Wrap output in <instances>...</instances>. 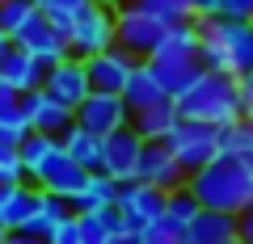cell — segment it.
Wrapping results in <instances>:
<instances>
[{
	"label": "cell",
	"instance_id": "obj_1",
	"mask_svg": "<svg viewBox=\"0 0 253 244\" xmlns=\"http://www.w3.org/2000/svg\"><path fill=\"white\" fill-rule=\"evenodd\" d=\"M190 194L199 198L203 210H219V215H245L253 207V169L232 156H215L203 164L199 173H190Z\"/></svg>",
	"mask_w": 253,
	"mask_h": 244
},
{
	"label": "cell",
	"instance_id": "obj_2",
	"mask_svg": "<svg viewBox=\"0 0 253 244\" xmlns=\"http://www.w3.org/2000/svg\"><path fill=\"white\" fill-rule=\"evenodd\" d=\"M173 109L177 118H190V122H207V127L224 131L228 122H236L241 114V80L236 76H219L203 68L186 89L173 97Z\"/></svg>",
	"mask_w": 253,
	"mask_h": 244
},
{
	"label": "cell",
	"instance_id": "obj_3",
	"mask_svg": "<svg viewBox=\"0 0 253 244\" xmlns=\"http://www.w3.org/2000/svg\"><path fill=\"white\" fill-rule=\"evenodd\" d=\"M199 64L219 76H249L253 72V34L241 21L199 17Z\"/></svg>",
	"mask_w": 253,
	"mask_h": 244
},
{
	"label": "cell",
	"instance_id": "obj_4",
	"mask_svg": "<svg viewBox=\"0 0 253 244\" xmlns=\"http://www.w3.org/2000/svg\"><path fill=\"white\" fill-rule=\"evenodd\" d=\"M144 64L152 68V76L161 80V89L169 93V97H177V93L203 72V64H199V26H194V21H177V26L169 30V38L156 46V55L144 59Z\"/></svg>",
	"mask_w": 253,
	"mask_h": 244
},
{
	"label": "cell",
	"instance_id": "obj_5",
	"mask_svg": "<svg viewBox=\"0 0 253 244\" xmlns=\"http://www.w3.org/2000/svg\"><path fill=\"white\" fill-rule=\"evenodd\" d=\"M169 21L152 17L148 9H139V4H131V0H123L114 9V46H123L131 59H152L156 46L169 38Z\"/></svg>",
	"mask_w": 253,
	"mask_h": 244
},
{
	"label": "cell",
	"instance_id": "obj_6",
	"mask_svg": "<svg viewBox=\"0 0 253 244\" xmlns=\"http://www.w3.org/2000/svg\"><path fill=\"white\" fill-rule=\"evenodd\" d=\"M63 34H68V51H72L76 59H89V55H97V51H110V46H114V4L89 0V4L63 26Z\"/></svg>",
	"mask_w": 253,
	"mask_h": 244
},
{
	"label": "cell",
	"instance_id": "obj_7",
	"mask_svg": "<svg viewBox=\"0 0 253 244\" xmlns=\"http://www.w3.org/2000/svg\"><path fill=\"white\" fill-rule=\"evenodd\" d=\"M165 147L173 152V160L190 173H199L203 164H211L219 156V131L207 127V122H190V118H177V127L169 131V139H165Z\"/></svg>",
	"mask_w": 253,
	"mask_h": 244
},
{
	"label": "cell",
	"instance_id": "obj_8",
	"mask_svg": "<svg viewBox=\"0 0 253 244\" xmlns=\"http://www.w3.org/2000/svg\"><path fill=\"white\" fill-rule=\"evenodd\" d=\"M13 46H17V51H26L30 59H38L42 68H51V64H59V59H68V55H72V51H68V34H63L51 17H42V13H38V17H30L26 26L13 34Z\"/></svg>",
	"mask_w": 253,
	"mask_h": 244
},
{
	"label": "cell",
	"instance_id": "obj_9",
	"mask_svg": "<svg viewBox=\"0 0 253 244\" xmlns=\"http://www.w3.org/2000/svg\"><path fill=\"white\" fill-rule=\"evenodd\" d=\"M114 210L131 232H139V227L165 219V190H156L148 181H123L118 198H114Z\"/></svg>",
	"mask_w": 253,
	"mask_h": 244
},
{
	"label": "cell",
	"instance_id": "obj_10",
	"mask_svg": "<svg viewBox=\"0 0 253 244\" xmlns=\"http://www.w3.org/2000/svg\"><path fill=\"white\" fill-rule=\"evenodd\" d=\"M72 118H76V127L93 131L97 139H106V135H114V131L131 127V109L123 105L118 93H89V97L72 109Z\"/></svg>",
	"mask_w": 253,
	"mask_h": 244
},
{
	"label": "cell",
	"instance_id": "obj_11",
	"mask_svg": "<svg viewBox=\"0 0 253 244\" xmlns=\"http://www.w3.org/2000/svg\"><path fill=\"white\" fill-rule=\"evenodd\" d=\"M84 177H89V173L63 152V147H55L46 160H38L34 169H30V181H34L38 190L42 194H59V198H72V194L84 185Z\"/></svg>",
	"mask_w": 253,
	"mask_h": 244
},
{
	"label": "cell",
	"instance_id": "obj_12",
	"mask_svg": "<svg viewBox=\"0 0 253 244\" xmlns=\"http://www.w3.org/2000/svg\"><path fill=\"white\" fill-rule=\"evenodd\" d=\"M139 152H144V139H139L131 127L114 131V135L101 139V169L97 173H106V177L118 181V185H123V181H135Z\"/></svg>",
	"mask_w": 253,
	"mask_h": 244
},
{
	"label": "cell",
	"instance_id": "obj_13",
	"mask_svg": "<svg viewBox=\"0 0 253 244\" xmlns=\"http://www.w3.org/2000/svg\"><path fill=\"white\" fill-rule=\"evenodd\" d=\"M42 93H51L59 105L76 109L84 97H89V72H84V59H76V55H68V59H59V64L46 68L42 76Z\"/></svg>",
	"mask_w": 253,
	"mask_h": 244
},
{
	"label": "cell",
	"instance_id": "obj_14",
	"mask_svg": "<svg viewBox=\"0 0 253 244\" xmlns=\"http://www.w3.org/2000/svg\"><path fill=\"white\" fill-rule=\"evenodd\" d=\"M21 118H26V127H30V131H38V135H55V139H59L63 131L76 122L72 109L59 105V101H55L51 93H42V89L21 93Z\"/></svg>",
	"mask_w": 253,
	"mask_h": 244
},
{
	"label": "cell",
	"instance_id": "obj_15",
	"mask_svg": "<svg viewBox=\"0 0 253 244\" xmlns=\"http://www.w3.org/2000/svg\"><path fill=\"white\" fill-rule=\"evenodd\" d=\"M139 59H131V55L123 51V46H110V51H97L84 59V72H89V89L93 93H123L126 76L135 72Z\"/></svg>",
	"mask_w": 253,
	"mask_h": 244
},
{
	"label": "cell",
	"instance_id": "obj_16",
	"mask_svg": "<svg viewBox=\"0 0 253 244\" xmlns=\"http://www.w3.org/2000/svg\"><path fill=\"white\" fill-rule=\"evenodd\" d=\"M135 181H148V185H156V190H181L186 185V169H181L177 160H173V152L165 143H144V152H139V169H135Z\"/></svg>",
	"mask_w": 253,
	"mask_h": 244
},
{
	"label": "cell",
	"instance_id": "obj_17",
	"mask_svg": "<svg viewBox=\"0 0 253 244\" xmlns=\"http://www.w3.org/2000/svg\"><path fill=\"white\" fill-rule=\"evenodd\" d=\"M181 244H236V215L199 210L181 227Z\"/></svg>",
	"mask_w": 253,
	"mask_h": 244
},
{
	"label": "cell",
	"instance_id": "obj_18",
	"mask_svg": "<svg viewBox=\"0 0 253 244\" xmlns=\"http://www.w3.org/2000/svg\"><path fill=\"white\" fill-rule=\"evenodd\" d=\"M38 207V185L21 181V185H0V227L4 232H21L26 219Z\"/></svg>",
	"mask_w": 253,
	"mask_h": 244
},
{
	"label": "cell",
	"instance_id": "obj_19",
	"mask_svg": "<svg viewBox=\"0 0 253 244\" xmlns=\"http://www.w3.org/2000/svg\"><path fill=\"white\" fill-rule=\"evenodd\" d=\"M42 76H46V68L38 64V59H30L26 51H17V46H13L9 55H4V59H0V80L9 84L13 93H34V89H42Z\"/></svg>",
	"mask_w": 253,
	"mask_h": 244
},
{
	"label": "cell",
	"instance_id": "obj_20",
	"mask_svg": "<svg viewBox=\"0 0 253 244\" xmlns=\"http://www.w3.org/2000/svg\"><path fill=\"white\" fill-rule=\"evenodd\" d=\"M118 97H123V105L131 109V114H135V109H148V105H156V101H173L169 93L161 89V80L152 76V68H148L144 59L135 64V72L126 76V84H123V93H118Z\"/></svg>",
	"mask_w": 253,
	"mask_h": 244
},
{
	"label": "cell",
	"instance_id": "obj_21",
	"mask_svg": "<svg viewBox=\"0 0 253 244\" xmlns=\"http://www.w3.org/2000/svg\"><path fill=\"white\" fill-rule=\"evenodd\" d=\"M173 127H177V109H173V101H156V105L131 114V131H135L144 143H165Z\"/></svg>",
	"mask_w": 253,
	"mask_h": 244
},
{
	"label": "cell",
	"instance_id": "obj_22",
	"mask_svg": "<svg viewBox=\"0 0 253 244\" xmlns=\"http://www.w3.org/2000/svg\"><path fill=\"white\" fill-rule=\"evenodd\" d=\"M118 198V181H110L106 173H89L84 177V185L72 194V215H89V210H110Z\"/></svg>",
	"mask_w": 253,
	"mask_h": 244
},
{
	"label": "cell",
	"instance_id": "obj_23",
	"mask_svg": "<svg viewBox=\"0 0 253 244\" xmlns=\"http://www.w3.org/2000/svg\"><path fill=\"white\" fill-rule=\"evenodd\" d=\"M59 147L72 156L84 173H97L101 169V139L93 135V131H84V127H76V122H72V127L59 135Z\"/></svg>",
	"mask_w": 253,
	"mask_h": 244
},
{
	"label": "cell",
	"instance_id": "obj_24",
	"mask_svg": "<svg viewBox=\"0 0 253 244\" xmlns=\"http://www.w3.org/2000/svg\"><path fill=\"white\" fill-rule=\"evenodd\" d=\"M68 215H72V202H68V198L38 190V207H34V215L26 219V227H21V232H26V236H46L59 219H68Z\"/></svg>",
	"mask_w": 253,
	"mask_h": 244
},
{
	"label": "cell",
	"instance_id": "obj_25",
	"mask_svg": "<svg viewBox=\"0 0 253 244\" xmlns=\"http://www.w3.org/2000/svg\"><path fill=\"white\" fill-rule=\"evenodd\" d=\"M219 156H232L253 169V118H236L219 131Z\"/></svg>",
	"mask_w": 253,
	"mask_h": 244
},
{
	"label": "cell",
	"instance_id": "obj_26",
	"mask_svg": "<svg viewBox=\"0 0 253 244\" xmlns=\"http://www.w3.org/2000/svg\"><path fill=\"white\" fill-rule=\"evenodd\" d=\"M199 210H203V207H199V198L190 194V185H181V190H169V194H165V219H169L177 232H181V227H186L194 215H199Z\"/></svg>",
	"mask_w": 253,
	"mask_h": 244
},
{
	"label": "cell",
	"instance_id": "obj_27",
	"mask_svg": "<svg viewBox=\"0 0 253 244\" xmlns=\"http://www.w3.org/2000/svg\"><path fill=\"white\" fill-rule=\"evenodd\" d=\"M55 147H59V139H55V135H38V131H30V135L17 143V152H21V164H26V173L34 169L38 160H46V156H51Z\"/></svg>",
	"mask_w": 253,
	"mask_h": 244
},
{
	"label": "cell",
	"instance_id": "obj_28",
	"mask_svg": "<svg viewBox=\"0 0 253 244\" xmlns=\"http://www.w3.org/2000/svg\"><path fill=\"white\" fill-rule=\"evenodd\" d=\"M30 17H38V4H34V0H9V4H0V30H4L9 38L17 34Z\"/></svg>",
	"mask_w": 253,
	"mask_h": 244
},
{
	"label": "cell",
	"instance_id": "obj_29",
	"mask_svg": "<svg viewBox=\"0 0 253 244\" xmlns=\"http://www.w3.org/2000/svg\"><path fill=\"white\" fill-rule=\"evenodd\" d=\"M34 4H38V13H42V17H51L55 26L63 30L68 21L76 17V13L84 9V4H89V0H34Z\"/></svg>",
	"mask_w": 253,
	"mask_h": 244
},
{
	"label": "cell",
	"instance_id": "obj_30",
	"mask_svg": "<svg viewBox=\"0 0 253 244\" xmlns=\"http://www.w3.org/2000/svg\"><path fill=\"white\" fill-rule=\"evenodd\" d=\"M131 4H139V9H148L152 17L169 21V26H177V21H190V9L181 4V0H131Z\"/></svg>",
	"mask_w": 253,
	"mask_h": 244
},
{
	"label": "cell",
	"instance_id": "obj_31",
	"mask_svg": "<svg viewBox=\"0 0 253 244\" xmlns=\"http://www.w3.org/2000/svg\"><path fill=\"white\" fill-rule=\"evenodd\" d=\"M21 181H30L26 164H21V152L0 143V185H21Z\"/></svg>",
	"mask_w": 253,
	"mask_h": 244
},
{
	"label": "cell",
	"instance_id": "obj_32",
	"mask_svg": "<svg viewBox=\"0 0 253 244\" xmlns=\"http://www.w3.org/2000/svg\"><path fill=\"white\" fill-rule=\"evenodd\" d=\"M139 244H181V232L169 219H156V223L139 227Z\"/></svg>",
	"mask_w": 253,
	"mask_h": 244
},
{
	"label": "cell",
	"instance_id": "obj_33",
	"mask_svg": "<svg viewBox=\"0 0 253 244\" xmlns=\"http://www.w3.org/2000/svg\"><path fill=\"white\" fill-rule=\"evenodd\" d=\"M215 17L253 26V0H215Z\"/></svg>",
	"mask_w": 253,
	"mask_h": 244
},
{
	"label": "cell",
	"instance_id": "obj_34",
	"mask_svg": "<svg viewBox=\"0 0 253 244\" xmlns=\"http://www.w3.org/2000/svg\"><path fill=\"white\" fill-rule=\"evenodd\" d=\"M46 244H81V219H76V215L59 219V223L46 232Z\"/></svg>",
	"mask_w": 253,
	"mask_h": 244
},
{
	"label": "cell",
	"instance_id": "obj_35",
	"mask_svg": "<svg viewBox=\"0 0 253 244\" xmlns=\"http://www.w3.org/2000/svg\"><path fill=\"white\" fill-rule=\"evenodd\" d=\"M236 244H253V207L236 215Z\"/></svg>",
	"mask_w": 253,
	"mask_h": 244
},
{
	"label": "cell",
	"instance_id": "obj_36",
	"mask_svg": "<svg viewBox=\"0 0 253 244\" xmlns=\"http://www.w3.org/2000/svg\"><path fill=\"white\" fill-rule=\"evenodd\" d=\"M241 114L253 118V72L241 76Z\"/></svg>",
	"mask_w": 253,
	"mask_h": 244
},
{
	"label": "cell",
	"instance_id": "obj_37",
	"mask_svg": "<svg viewBox=\"0 0 253 244\" xmlns=\"http://www.w3.org/2000/svg\"><path fill=\"white\" fill-rule=\"evenodd\" d=\"M186 9H190V21H199V17H215V0H186Z\"/></svg>",
	"mask_w": 253,
	"mask_h": 244
},
{
	"label": "cell",
	"instance_id": "obj_38",
	"mask_svg": "<svg viewBox=\"0 0 253 244\" xmlns=\"http://www.w3.org/2000/svg\"><path fill=\"white\" fill-rule=\"evenodd\" d=\"M110 244H139V232H131V227L123 223V227H118L114 236H110Z\"/></svg>",
	"mask_w": 253,
	"mask_h": 244
},
{
	"label": "cell",
	"instance_id": "obj_39",
	"mask_svg": "<svg viewBox=\"0 0 253 244\" xmlns=\"http://www.w3.org/2000/svg\"><path fill=\"white\" fill-rule=\"evenodd\" d=\"M4 244H46V236H26V232H9Z\"/></svg>",
	"mask_w": 253,
	"mask_h": 244
},
{
	"label": "cell",
	"instance_id": "obj_40",
	"mask_svg": "<svg viewBox=\"0 0 253 244\" xmlns=\"http://www.w3.org/2000/svg\"><path fill=\"white\" fill-rule=\"evenodd\" d=\"M9 51H13V38L4 34V30H0V59H4V55H9Z\"/></svg>",
	"mask_w": 253,
	"mask_h": 244
},
{
	"label": "cell",
	"instance_id": "obj_41",
	"mask_svg": "<svg viewBox=\"0 0 253 244\" xmlns=\"http://www.w3.org/2000/svg\"><path fill=\"white\" fill-rule=\"evenodd\" d=\"M4 240H9V232H4V227H0V244H4Z\"/></svg>",
	"mask_w": 253,
	"mask_h": 244
},
{
	"label": "cell",
	"instance_id": "obj_42",
	"mask_svg": "<svg viewBox=\"0 0 253 244\" xmlns=\"http://www.w3.org/2000/svg\"><path fill=\"white\" fill-rule=\"evenodd\" d=\"M0 4H9V0H0Z\"/></svg>",
	"mask_w": 253,
	"mask_h": 244
},
{
	"label": "cell",
	"instance_id": "obj_43",
	"mask_svg": "<svg viewBox=\"0 0 253 244\" xmlns=\"http://www.w3.org/2000/svg\"><path fill=\"white\" fill-rule=\"evenodd\" d=\"M249 34H253V26H249Z\"/></svg>",
	"mask_w": 253,
	"mask_h": 244
},
{
	"label": "cell",
	"instance_id": "obj_44",
	"mask_svg": "<svg viewBox=\"0 0 253 244\" xmlns=\"http://www.w3.org/2000/svg\"><path fill=\"white\" fill-rule=\"evenodd\" d=\"M181 4H186V0H181Z\"/></svg>",
	"mask_w": 253,
	"mask_h": 244
}]
</instances>
